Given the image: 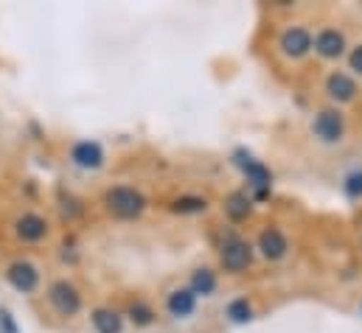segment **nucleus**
<instances>
[{"label": "nucleus", "mask_w": 362, "mask_h": 333, "mask_svg": "<svg viewBox=\"0 0 362 333\" xmlns=\"http://www.w3.org/2000/svg\"><path fill=\"white\" fill-rule=\"evenodd\" d=\"M101 205L104 210L112 216V219H121V222H132L138 219L144 210H146V196L129 185H115V188H107L104 196H101Z\"/></svg>", "instance_id": "f257e3e1"}, {"label": "nucleus", "mask_w": 362, "mask_h": 333, "mask_svg": "<svg viewBox=\"0 0 362 333\" xmlns=\"http://www.w3.org/2000/svg\"><path fill=\"white\" fill-rule=\"evenodd\" d=\"M48 303L54 305V311L59 314V317H76L79 311H82V291L71 283V280H54L51 286H48Z\"/></svg>", "instance_id": "f03ea898"}, {"label": "nucleus", "mask_w": 362, "mask_h": 333, "mask_svg": "<svg viewBox=\"0 0 362 333\" xmlns=\"http://www.w3.org/2000/svg\"><path fill=\"white\" fill-rule=\"evenodd\" d=\"M312 132L320 143H340L346 135V118L340 109H320L312 121Z\"/></svg>", "instance_id": "7ed1b4c3"}, {"label": "nucleus", "mask_w": 362, "mask_h": 333, "mask_svg": "<svg viewBox=\"0 0 362 333\" xmlns=\"http://www.w3.org/2000/svg\"><path fill=\"white\" fill-rule=\"evenodd\" d=\"M6 283L14 291H20V294H31L40 286V269L31 260H23V258L20 260H11L6 266Z\"/></svg>", "instance_id": "20e7f679"}, {"label": "nucleus", "mask_w": 362, "mask_h": 333, "mask_svg": "<svg viewBox=\"0 0 362 333\" xmlns=\"http://www.w3.org/2000/svg\"><path fill=\"white\" fill-rule=\"evenodd\" d=\"M219 260H222L225 272L239 274V272H245V269L250 266V260H253V247H250L247 241H242V238L230 236V238H225V244H222Z\"/></svg>", "instance_id": "39448f33"}, {"label": "nucleus", "mask_w": 362, "mask_h": 333, "mask_svg": "<svg viewBox=\"0 0 362 333\" xmlns=\"http://www.w3.org/2000/svg\"><path fill=\"white\" fill-rule=\"evenodd\" d=\"M48 233H51L48 219H42L40 213H23V216H17V222H14V236H17L23 244H37V241H42Z\"/></svg>", "instance_id": "423d86ee"}, {"label": "nucleus", "mask_w": 362, "mask_h": 333, "mask_svg": "<svg viewBox=\"0 0 362 333\" xmlns=\"http://www.w3.org/2000/svg\"><path fill=\"white\" fill-rule=\"evenodd\" d=\"M278 48L284 51V56L300 59V56H306V54L312 51V34H309L306 28H300V25H292V28H286V31L281 34Z\"/></svg>", "instance_id": "0eeeda50"}, {"label": "nucleus", "mask_w": 362, "mask_h": 333, "mask_svg": "<svg viewBox=\"0 0 362 333\" xmlns=\"http://www.w3.org/2000/svg\"><path fill=\"white\" fill-rule=\"evenodd\" d=\"M71 163L85 171H95V168L104 166V149L93 140H79L74 149H71Z\"/></svg>", "instance_id": "6e6552de"}, {"label": "nucleus", "mask_w": 362, "mask_h": 333, "mask_svg": "<svg viewBox=\"0 0 362 333\" xmlns=\"http://www.w3.org/2000/svg\"><path fill=\"white\" fill-rule=\"evenodd\" d=\"M312 48H315L323 59H337V56H343V51H346V37H343L337 28H323V31L312 40Z\"/></svg>", "instance_id": "1a4fd4ad"}, {"label": "nucleus", "mask_w": 362, "mask_h": 333, "mask_svg": "<svg viewBox=\"0 0 362 333\" xmlns=\"http://www.w3.org/2000/svg\"><path fill=\"white\" fill-rule=\"evenodd\" d=\"M286 250H289V244H286V238H284L281 230H275V227L262 230V236H259V252L267 260H281L286 255Z\"/></svg>", "instance_id": "9d476101"}, {"label": "nucleus", "mask_w": 362, "mask_h": 333, "mask_svg": "<svg viewBox=\"0 0 362 333\" xmlns=\"http://www.w3.org/2000/svg\"><path fill=\"white\" fill-rule=\"evenodd\" d=\"M326 92H329V98H334V101H340V104L354 101V95H357V82H354L351 76H346V73H332V76L326 79Z\"/></svg>", "instance_id": "9b49d317"}, {"label": "nucleus", "mask_w": 362, "mask_h": 333, "mask_svg": "<svg viewBox=\"0 0 362 333\" xmlns=\"http://www.w3.org/2000/svg\"><path fill=\"white\" fill-rule=\"evenodd\" d=\"M90 322L95 333H121L124 331V317L112 308H93Z\"/></svg>", "instance_id": "f8f14e48"}, {"label": "nucleus", "mask_w": 362, "mask_h": 333, "mask_svg": "<svg viewBox=\"0 0 362 333\" xmlns=\"http://www.w3.org/2000/svg\"><path fill=\"white\" fill-rule=\"evenodd\" d=\"M194 305H197V294L191 291V289H175L172 294H169V300H166V308H169V314L172 317H188V314H194Z\"/></svg>", "instance_id": "ddd939ff"}, {"label": "nucleus", "mask_w": 362, "mask_h": 333, "mask_svg": "<svg viewBox=\"0 0 362 333\" xmlns=\"http://www.w3.org/2000/svg\"><path fill=\"white\" fill-rule=\"evenodd\" d=\"M239 166H242V171L247 174V182L259 190V196H264V193H267V188H270V179H272L270 171L262 166V163L250 160V157H247V160H239Z\"/></svg>", "instance_id": "4468645a"}, {"label": "nucleus", "mask_w": 362, "mask_h": 333, "mask_svg": "<svg viewBox=\"0 0 362 333\" xmlns=\"http://www.w3.org/2000/svg\"><path fill=\"white\" fill-rule=\"evenodd\" d=\"M225 210H228V216H230L233 222H242V219H247V216H250L253 202L247 199V193H230V196H228V202H225Z\"/></svg>", "instance_id": "2eb2a0df"}, {"label": "nucleus", "mask_w": 362, "mask_h": 333, "mask_svg": "<svg viewBox=\"0 0 362 333\" xmlns=\"http://www.w3.org/2000/svg\"><path fill=\"white\" fill-rule=\"evenodd\" d=\"M191 291H194V294H202V297L214 294V291H216V277H214V272H211V269H197V272L191 274Z\"/></svg>", "instance_id": "dca6fc26"}, {"label": "nucleus", "mask_w": 362, "mask_h": 333, "mask_svg": "<svg viewBox=\"0 0 362 333\" xmlns=\"http://www.w3.org/2000/svg\"><path fill=\"white\" fill-rule=\"evenodd\" d=\"M225 314H228L230 322L242 325V322H250V320H253V305H250L245 297H239V300H233V303L225 308Z\"/></svg>", "instance_id": "f3484780"}, {"label": "nucleus", "mask_w": 362, "mask_h": 333, "mask_svg": "<svg viewBox=\"0 0 362 333\" xmlns=\"http://www.w3.org/2000/svg\"><path fill=\"white\" fill-rule=\"evenodd\" d=\"M172 210L182 213V216H188V213H205L208 210V202L202 196H180V199L172 202Z\"/></svg>", "instance_id": "a211bd4d"}, {"label": "nucleus", "mask_w": 362, "mask_h": 333, "mask_svg": "<svg viewBox=\"0 0 362 333\" xmlns=\"http://www.w3.org/2000/svg\"><path fill=\"white\" fill-rule=\"evenodd\" d=\"M127 317L135 322V325H152L155 322V311L146 305V303H135V305H129V311H127Z\"/></svg>", "instance_id": "6ab92c4d"}, {"label": "nucleus", "mask_w": 362, "mask_h": 333, "mask_svg": "<svg viewBox=\"0 0 362 333\" xmlns=\"http://www.w3.org/2000/svg\"><path fill=\"white\" fill-rule=\"evenodd\" d=\"M346 193H349V196H362V171H354V174L346 179Z\"/></svg>", "instance_id": "aec40b11"}, {"label": "nucleus", "mask_w": 362, "mask_h": 333, "mask_svg": "<svg viewBox=\"0 0 362 333\" xmlns=\"http://www.w3.org/2000/svg\"><path fill=\"white\" fill-rule=\"evenodd\" d=\"M349 65H351V71H354V73H360V76H362V45H357V48L351 51Z\"/></svg>", "instance_id": "412c9836"}, {"label": "nucleus", "mask_w": 362, "mask_h": 333, "mask_svg": "<svg viewBox=\"0 0 362 333\" xmlns=\"http://www.w3.org/2000/svg\"><path fill=\"white\" fill-rule=\"evenodd\" d=\"M0 331H3V333H17V328H14V320H11V314H8V311H0Z\"/></svg>", "instance_id": "4be33fe9"}]
</instances>
